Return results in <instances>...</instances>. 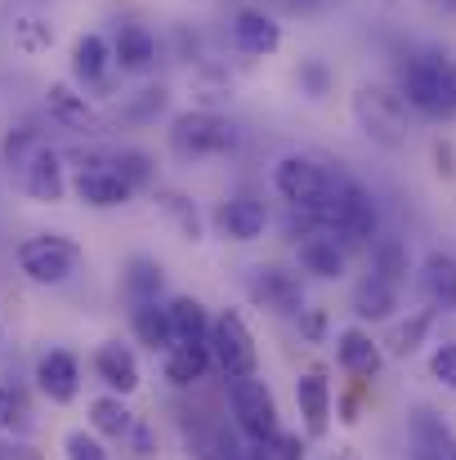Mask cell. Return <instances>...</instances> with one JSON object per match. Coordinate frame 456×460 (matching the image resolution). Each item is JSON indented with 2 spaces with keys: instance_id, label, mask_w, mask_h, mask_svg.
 <instances>
[{
  "instance_id": "6da1fadb",
  "label": "cell",
  "mask_w": 456,
  "mask_h": 460,
  "mask_svg": "<svg viewBox=\"0 0 456 460\" xmlns=\"http://www.w3.org/2000/svg\"><path fill=\"white\" fill-rule=\"evenodd\" d=\"M394 90L407 99L416 117L448 121L456 117V54L439 45H416L394 67Z\"/></svg>"
},
{
  "instance_id": "7a4b0ae2",
  "label": "cell",
  "mask_w": 456,
  "mask_h": 460,
  "mask_svg": "<svg viewBox=\"0 0 456 460\" xmlns=\"http://www.w3.org/2000/svg\"><path fill=\"white\" fill-rule=\"evenodd\" d=\"M317 224L344 246V251H367L380 233V210L376 197L340 165H331V188L322 197V206H313Z\"/></svg>"
},
{
  "instance_id": "3957f363",
  "label": "cell",
  "mask_w": 456,
  "mask_h": 460,
  "mask_svg": "<svg viewBox=\"0 0 456 460\" xmlns=\"http://www.w3.org/2000/svg\"><path fill=\"white\" fill-rule=\"evenodd\" d=\"M237 144H242V130L215 108H188L170 121V148L188 161L228 156Z\"/></svg>"
},
{
  "instance_id": "277c9868",
  "label": "cell",
  "mask_w": 456,
  "mask_h": 460,
  "mask_svg": "<svg viewBox=\"0 0 456 460\" xmlns=\"http://www.w3.org/2000/svg\"><path fill=\"white\" fill-rule=\"evenodd\" d=\"M407 117H412L407 99L389 85H362L353 94V121L376 148H389V153L403 148L407 144Z\"/></svg>"
},
{
  "instance_id": "5b68a950",
  "label": "cell",
  "mask_w": 456,
  "mask_h": 460,
  "mask_svg": "<svg viewBox=\"0 0 456 460\" xmlns=\"http://www.w3.org/2000/svg\"><path fill=\"white\" fill-rule=\"evenodd\" d=\"M13 260H18V269H22L27 282H36V287H63V282H72V273L81 269L85 255L63 233H36V237H22L18 242Z\"/></svg>"
},
{
  "instance_id": "8992f818",
  "label": "cell",
  "mask_w": 456,
  "mask_h": 460,
  "mask_svg": "<svg viewBox=\"0 0 456 460\" xmlns=\"http://www.w3.org/2000/svg\"><path fill=\"white\" fill-rule=\"evenodd\" d=\"M206 344H210V362L224 371V380L255 376L260 349H255V335H251V326L237 308H224L219 317H210V340Z\"/></svg>"
},
{
  "instance_id": "52a82bcc",
  "label": "cell",
  "mask_w": 456,
  "mask_h": 460,
  "mask_svg": "<svg viewBox=\"0 0 456 460\" xmlns=\"http://www.w3.org/2000/svg\"><path fill=\"white\" fill-rule=\"evenodd\" d=\"M72 192L76 201L94 206V210H117L135 197V188L121 179V170L112 165V153H76V179H72Z\"/></svg>"
},
{
  "instance_id": "ba28073f",
  "label": "cell",
  "mask_w": 456,
  "mask_h": 460,
  "mask_svg": "<svg viewBox=\"0 0 456 460\" xmlns=\"http://www.w3.org/2000/svg\"><path fill=\"white\" fill-rule=\"evenodd\" d=\"M228 407H233V420H237L246 443H269L278 434V402L260 376L228 380Z\"/></svg>"
},
{
  "instance_id": "9c48e42d",
  "label": "cell",
  "mask_w": 456,
  "mask_h": 460,
  "mask_svg": "<svg viewBox=\"0 0 456 460\" xmlns=\"http://www.w3.org/2000/svg\"><path fill=\"white\" fill-rule=\"evenodd\" d=\"M326 188H331V165L326 161H317L308 153H287L273 161V192L287 206L313 210V206H322Z\"/></svg>"
},
{
  "instance_id": "30bf717a",
  "label": "cell",
  "mask_w": 456,
  "mask_h": 460,
  "mask_svg": "<svg viewBox=\"0 0 456 460\" xmlns=\"http://www.w3.org/2000/svg\"><path fill=\"white\" fill-rule=\"evenodd\" d=\"M246 291L260 308H273V313H287V317H300L304 313V287L296 273L278 269V264H255L251 278H246Z\"/></svg>"
},
{
  "instance_id": "8fae6325",
  "label": "cell",
  "mask_w": 456,
  "mask_h": 460,
  "mask_svg": "<svg viewBox=\"0 0 456 460\" xmlns=\"http://www.w3.org/2000/svg\"><path fill=\"white\" fill-rule=\"evenodd\" d=\"M45 112H49L54 126H63V130H72V135H99V130H103L99 108L85 99V90H76V85H67V81H54V85L45 90Z\"/></svg>"
},
{
  "instance_id": "7c38bea8",
  "label": "cell",
  "mask_w": 456,
  "mask_h": 460,
  "mask_svg": "<svg viewBox=\"0 0 456 460\" xmlns=\"http://www.w3.org/2000/svg\"><path fill=\"white\" fill-rule=\"evenodd\" d=\"M228 36H233L237 54H246V58H273L282 49V22L264 9H237L228 22Z\"/></svg>"
},
{
  "instance_id": "4fadbf2b",
  "label": "cell",
  "mask_w": 456,
  "mask_h": 460,
  "mask_svg": "<svg viewBox=\"0 0 456 460\" xmlns=\"http://www.w3.org/2000/svg\"><path fill=\"white\" fill-rule=\"evenodd\" d=\"M4 36H9V45L18 49V54H45L49 45H54V22H49V13L40 9V4H31V0H18L13 9H9V18H4Z\"/></svg>"
},
{
  "instance_id": "5bb4252c",
  "label": "cell",
  "mask_w": 456,
  "mask_h": 460,
  "mask_svg": "<svg viewBox=\"0 0 456 460\" xmlns=\"http://www.w3.org/2000/svg\"><path fill=\"white\" fill-rule=\"evenodd\" d=\"M36 389H40L49 402H58V407L76 402V394H81V362H76L67 349L40 353V358H36Z\"/></svg>"
},
{
  "instance_id": "9a60e30c",
  "label": "cell",
  "mask_w": 456,
  "mask_h": 460,
  "mask_svg": "<svg viewBox=\"0 0 456 460\" xmlns=\"http://www.w3.org/2000/svg\"><path fill=\"white\" fill-rule=\"evenodd\" d=\"M67 188H72V183H67V161L54 153V148H40V153L22 165V192H27L31 201L58 206V201L67 197Z\"/></svg>"
},
{
  "instance_id": "2e32d148",
  "label": "cell",
  "mask_w": 456,
  "mask_h": 460,
  "mask_svg": "<svg viewBox=\"0 0 456 460\" xmlns=\"http://www.w3.org/2000/svg\"><path fill=\"white\" fill-rule=\"evenodd\" d=\"M215 224H219V233H224L228 242H260L264 228H269V206H264L260 197L237 192V197H228V201L215 210Z\"/></svg>"
},
{
  "instance_id": "e0dca14e",
  "label": "cell",
  "mask_w": 456,
  "mask_h": 460,
  "mask_svg": "<svg viewBox=\"0 0 456 460\" xmlns=\"http://www.w3.org/2000/svg\"><path fill=\"white\" fill-rule=\"evenodd\" d=\"M296 260H300V269L308 278H317V282H335V278H344V269H349V251L326 233V228H317V233H308L296 242Z\"/></svg>"
},
{
  "instance_id": "ac0fdd59",
  "label": "cell",
  "mask_w": 456,
  "mask_h": 460,
  "mask_svg": "<svg viewBox=\"0 0 456 460\" xmlns=\"http://www.w3.org/2000/svg\"><path fill=\"white\" fill-rule=\"evenodd\" d=\"M416 287L425 296V305L434 313H452L456 308V255L452 251H430L421 273H416Z\"/></svg>"
},
{
  "instance_id": "d6986e66",
  "label": "cell",
  "mask_w": 456,
  "mask_h": 460,
  "mask_svg": "<svg viewBox=\"0 0 456 460\" xmlns=\"http://www.w3.org/2000/svg\"><path fill=\"white\" fill-rule=\"evenodd\" d=\"M335 362H340L349 376L371 380V376L385 367V353H380V344H376L362 326H344V331L335 335Z\"/></svg>"
},
{
  "instance_id": "ffe728a7",
  "label": "cell",
  "mask_w": 456,
  "mask_h": 460,
  "mask_svg": "<svg viewBox=\"0 0 456 460\" xmlns=\"http://www.w3.org/2000/svg\"><path fill=\"white\" fill-rule=\"evenodd\" d=\"M94 376H99L112 394L130 398V394L139 389V358H135L121 340H108V344H99V353H94Z\"/></svg>"
},
{
  "instance_id": "44dd1931",
  "label": "cell",
  "mask_w": 456,
  "mask_h": 460,
  "mask_svg": "<svg viewBox=\"0 0 456 460\" xmlns=\"http://www.w3.org/2000/svg\"><path fill=\"white\" fill-rule=\"evenodd\" d=\"M296 402H300V416H304V434L322 438L331 429V380L322 371H304L296 380Z\"/></svg>"
},
{
  "instance_id": "7402d4cb",
  "label": "cell",
  "mask_w": 456,
  "mask_h": 460,
  "mask_svg": "<svg viewBox=\"0 0 456 460\" xmlns=\"http://www.w3.org/2000/svg\"><path fill=\"white\" fill-rule=\"evenodd\" d=\"M112 63L121 72H148L156 63V36L144 22H121L112 36Z\"/></svg>"
},
{
  "instance_id": "603a6c76",
  "label": "cell",
  "mask_w": 456,
  "mask_h": 460,
  "mask_svg": "<svg viewBox=\"0 0 456 460\" xmlns=\"http://www.w3.org/2000/svg\"><path fill=\"white\" fill-rule=\"evenodd\" d=\"M112 67H117V63H112V45H108L99 31L76 36V45H72V76H76L81 85H103Z\"/></svg>"
},
{
  "instance_id": "cb8c5ba5",
  "label": "cell",
  "mask_w": 456,
  "mask_h": 460,
  "mask_svg": "<svg viewBox=\"0 0 456 460\" xmlns=\"http://www.w3.org/2000/svg\"><path fill=\"white\" fill-rule=\"evenodd\" d=\"M165 380L174 385V389H188V385H197L215 362H210V344H188V340H174L165 353Z\"/></svg>"
},
{
  "instance_id": "d4e9b609",
  "label": "cell",
  "mask_w": 456,
  "mask_h": 460,
  "mask_svg": "<svg viewBox=\"0 0 456 460\" xmlns=\"http://www.w3.org/2000/svg\"><path fill=\"white\" fill-rule=\"evenodd\" d=\"M412 456L416 460H456V438L434 411H416L412 416Z\"/></svg>"
},
{
  "instance_id": "484cf974",
  "label": "cell",
  "mask_w": 456,
  "mask_h": 460,
  "mask_svg": "<svg viewBox=\"0 0 456 460\" xmlns=\"http://www.w3.org/2000/svg\"><path fill=\"white\" fill-rule=\"evenodd\" d=\"M367 255H371V273H376V278H385V282H394V287L407 282L412 255H407V242H403L398 233H376V242L367 246Z\"/></svg>"
},
{
  "instance_id": "4316f807",
  "label": "cell",
  "mask_w": 456,
  "mask_h": 460,
  "mask_svg": "<svg viewBox=\"0 0 456 460\" xmlns=\"http://www.w3.org/2000/svg\"><path fill=\"white\" fill-rule=\"evenodd\" d=\"M394 308H398V287H394V282L367 273V278L353 287V313H358L362 322H385V317H394Z\"/></svg>"
},
{
  "instance_id": "83f0119b",
  "label": "cell",
  "mask_w": 456,
  "mask_h": 460,
  "mask_svg": "<svg viewBox=\"0 0 456 460\" xmlns=\"http://www.w3.org/2000/svg\"><path fill=\"white\" fill-rule=\"evenodd\" d=\"M170 313V326H174V340H188V344H206L210 340V313L197 296H174L165 300Z\"/></svg>"
},
{
  "instance_id": "f1b7e54d",
  "label": "cell",
  "mask_w": 456,
  "mask_h": 460,
  "mask_svg": "<svg viewBox=\"0 0 456 460\" xmlns=\"http://www.w3.org/2000/svg\"><path fill=\"white\" fill-rule=\"evenodd\" d=\"M130 326H135L139 344H148L152 353H165V349L174 344V326H170V313H165L161 300H144V305H135Z\"/></svg>"
},
{
  "instance_id": "f546056e",
  "label": "cell",
  "mask_w": 456,
  "mask_h": 460,
  "mask_svg": "<svg viewBox=\"0 0 456 460\" xmlns=\"http://www.w3.org/2000/svg\"><path fill=\"white\" fill-rule=\"evenodd\" d=\"M90 429H94L99 438H130L135 416H130V407L121 402V394H103V398L90 402Z\"/></svg>"
},
{
  "instance_id": "4dcf8cb0",
  "label": "cell",
  "mask_w": 456,
  "mask_h": 460,
  "mask_svg": "<svg viewBox=\"0 0 456 460\" xmlns=\"http://www.w3.org/2000/svg\"><path fill=\"white\" fill-rule=\"evenodd\" d=\"M161 287H165V273L152 255H135L126 264V296L130 305H144V300H161Z\"/></svg>"
},
{
  "instance_id": "1f68e13d",
  "label": "cell",
  "mask_w": 456,
  "mask_h": 460,
  "mask_svg": "<svg viewBox=\"0 0 456 460\" xmlns=\"http://www.w3.org/2000/svg\"><path fill=\"white\" fill-rule=\"evenodd\" d=\"M165 103H170L165 85H144V90H135V94L117 108V121H121V126H152V121L165 112Z\"/></svg>"
},
{
  "instance_id": "d6a6232c",
  "label": "cell",
  "mask_w": 456,
  "mask_h": 460,
  "mask_svg": "<svg viewBox=\"0 0 456 460\" xmlns=\"http://www.w3.org/2000/svg\"><path fill=\"white\" fill-rule=\"evenodd\" d=\"M45 148V139H40V130L36 126H9L4 130V139H0V165H9V170H22L31 156Z\"/></svg>"
},
{
  "instance_id": "836d02e7",
  "label": "cell",
  "mask_w": 456,
  "mask_h": 460,
  "mask_svg": "<svg viewBox=\"0 0 456 460\" xmlns=\"http://www.w3.org/2000/svg\"><path fill=\"white\" fill-rule=\"evenodd\" d=\"M430 326H434V308H421V313H412L407 322H398L394 335L385 340V344H389V358H412V353L421 349V340L430 335Z\"/></svg>"
},
{
  "instance_id": "e575fe53",
  "label": "cell",
  "mask_w": 456,
  "mask_h": 460,
  "mask_svg": "<svg viewBox=\"0 0 456 460\" xmlns=\"http://www.w3.org/2000/svg\"><path fill=\"white\" fill-rule=\"evenodd\" d=\"M112 165L121 170V179H126L135 192L152 188V179H156V165H152V156L139 153V148H117V153H112Z\"/></svg>"
},
{
  "instance_id": "d590c367",
  "label": "cell",
  "mask_w": 456,
  "mask_h": 460,
  "mask_svg": "<svg viewBox=\"0 0 456 460\" xmlns=\"http://www.w3.org/2000/svg\"><path fill=\"white\" fill-rule=\"evenodd\" d=\"M161 210L179 224V233H183L188 242H197V237H201V215H197V206H192L183 192H161Z\"/></svg>"
},
{
  "instance_id": "8d00e7d4",
  "label": "cell",
  "mask_w": 456,
  "mask_h": 460,
  "mask_svg": "<svg viewBox=\"0 0 456 460\" xmlns=\"http://www.w3.org/2000/svg\"><path fill=\"white\" fill-rule=\"evenodd\" d=\"M296 85H300V94H308V99H326L331 85H335V76H331V67H326L322 58H300Z\"/></svg>"
},
{
  "instance_id": "74e56055",
  "label": "cell",
  "mask_w": 456,
  "mask_h": 460,
  "mask_svg": "<svg viewBox=\"0 0 456 460\" xmlns=\"http://www.w3.org/2000/svg\"><path fill=\"white\" fill-rule=\"evenodd\" d=\"M63 456L67 460H108V447H103V438L90 429H72L67 438H63Z\"/></svg>"
},
{
  "instance_id": "f35d334b",
  "label": "cell",
  "mask_w": 456,
  "mask_h": 460,
  "mask_svg": "<svg viewBox=\"0 0 456 460\" xmlns=\"http://www.w3.org/2000/svg\"><path fill=\"white\" fill-rule=\"evenodd\" d=\"M430 376H434L439 385L456 389V344H439V349L430 353Z\"/></svg>"
},
{
  "instance_id": "ab89813d",
  "label": "cell",
  "mask_w": 456,
  "mask_h": 460,
  "mask_svg": "<svg viewBox=\"0 0 456 460\" xmlns=\"http://www.w3.org/2000/svg\"><path fill=\"white\" fill-rule=\"evenodd\" d=\"M264 452H269V460H304V443L300 434H273L269 443H264Z\"/></svg>"
},
{
  "instance_id": "60d3db41",
  "label": "cell",
  "mask_w": 456,
  "mask_h": 460,
  "mask_svg": "<svg viewBox=\"0 0 456 460\" xmlns=\"http://www.w3.org/2000/svg\"><path fill=\"white\" fill-rule=\"evenodd\" d=\"M18 420H22V398H18L13 389H4V385H0V434H4V429H13Z\"/></svg>"
},
{
  "instance_id": "b9f144b4",
  "label": "cell",
  "mask_w": 456,
  "mask_h": 460,
  "mask_svg": "<svg viewBox=\"0 0 456 460\" xmlns=\"http://www.w3.org/2000/svg\"><path fill=\"white\" fill-rule=\"evenodd\" d=\"M434 161H439L434 170H439L443 179H452V174H456V148H452V144H443V139H439V144H434Z\"/></svg>"
},
{
  "instance_id": "7bdbcfd3",
  "label": "cell",
  "mask_w": 456,
  "mask_h": 460,
  "mask_svg": "<svg viewBox=\"0 0 456 460\" xmlns=\"http://www.w3.org/2000/svg\"><path fill=\"white\" fill-rule=\"evenodd\" d=\"M300 322H304V335H313V340H317V335H322V326H326V313H322V308H304Z\"/></svg>"
},
{
  "instance_id": "ee69618b",
  "label": "cell",
  "mask_w": 456,
  "mask_h": 460,
  "mask_svg": "<svg viewBox=\"0 0 456 460\" xmlns=\"http://www.w3.org/2000/svg\"><path fill=\"white\" fill-rule=\"evenodd\" d=\"M434 13H448V18H456V0H425Z\"/></svg>"
},
{
  "instance_id": "f6af8a7d",
  "label": "cell",
  "mask_w": 456,
  "mask_h": 460,
  "mask_svg": "<svg viewBox=\"0 0 456 460\" xmlns=\"http://www.w3.org/2000/svg\"><path fill=\"white\" fill-rule=\"evenodd\" d=\"M0 460H27V456H22V447H9V443H0Z\"/></svg>"
},
{
  "instance_id": "bcb514c9",
  "label": "cell",
  "mask_w": 456,
  "mask_h": 460,
  "mask_svg": "<svg viewBox=\"0 0 456 460\" xmlns=\"http://www.w3.org/2000/svg\"><path fill=\"white\" fill-rule=\"evenodd\" d=\"M331 460H362V456H358L353 447H340V452H335V456H331Z\"/></svg>"
}]
</instances>
